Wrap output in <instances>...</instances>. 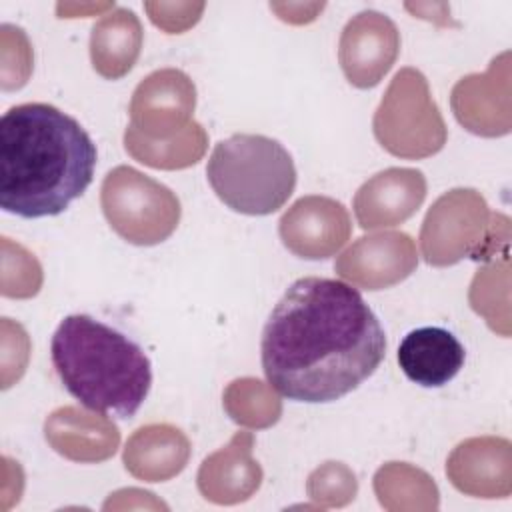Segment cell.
<instances>
[{
  "instance_id": "cell-1",
  "label": "cell",
  "mask_w": 512,
  "mask_h": 512,
  "mask_svg": "<svg viewBox=\"0 0 512 512\" xmlns=\"http://www.w3.org/2000/svg\"><path fill=\"white\" fill-rule=\"evenodd\" d=\"M386 356V334L362 294L306 276L272 308L260 342L268 384L282 396L324 404L356 390Z\"/></svg>"
},
{
  "instance_id": "cell-2",
  "label": "cell",
  "mask_w": 512,
  "mask_h": 512,
  "mask_svg": "<svg viewBox=\"0 0 512 512\" xmlns=\"http://www.w3.org/2000/svg\"><path fill=\"white\" fill-rule=\"evenodd\" d=\"M96 144L78 120L44 102L0 118V206L22 218L64 212L94 178Z\"/></svg>"
},
{
  "instance_id": "cell-3",
  "label": "cell",
  "mask_w": 512,
  "mask_h": 512,
  "mask_svg": "<svg viewBox=\"0 0 512 512\" xmlns=\"http://www.w3.org/2000/svg\"><path fill=\"white\" fill-rule=\"evenodd\" d=\"M50 356L62 386L94 412L132 418L152 386L144 350L88 314H70L58 324Z\"/></svg>"
},
{
  "instance_id": "cell-4",
  "label": "cell",
  "mask_w": 512,
  "mask_h": 512,
  "mask_svg": "<svg viewBox=\"0 0 512 512\" xmlns=\"http://www.w3.org/2000/svg\"><path fill=\"white\" fill-rule=\"evenodd\" d=\"M206 176L230 210L248 216L280 210L296 186L290 152L262 134H234L220 140L208 158Z\"/></svg>"
},
{
  "instance_id": "cell-5",
  "label": "cell",
  "mask_w": 512,
  "mask_h": 512,
  "mask_svg": "<svg viewBox=\"0 0 512 512\" xmlns=\"http://www.w3.org/2000/svg\"><path fill=\"white\" fill-rule=\"evenodd\" d=\"M372 128L386 152L408 160L440 152L448 138L428 80L416 68L396 72L374 114Z\"/></svg>"
},
{
  "instance_id": "cell-6",
  "label": "cell",
  "mask_w": 512,
  "mask_h": 512,
  "mask_svg": "<svg viewBox=\"0 0 512 512\" xmlns=\"http://www.w3.org/2000/svg\"><path fill=\"white\" fill-rule=\"evenodd\" d=\"M100 206L110 228L136 246L164 242L180 222L178 196L130 166H116L106 174Z\"/></svg>"
},
{
  "instance_id": "cell-7",
  "label": "cell",
  "mask_w": 512,
  "mask_h": 512,
  "mask_svg": "<svg viewBox=\"0 0 512 512\" xmlns=\"http://www.w3.org/2000/svg\"><path fill=\"white\" fill-rule=\"evenodd\" d=\"M488 206L470 188H456L440 196L428 210L422 230V256L432 266H450L470 256L490 258L492 246L486 234Z\"/></svg>"
},
{
  "instance_id": "cell-8",
  "label": "cell",
  "mask_w": 512,
  "mask_h": 512,
  "mask_svg": "<svg viewBox=\"0 0 512 512\" xmlns=\"http://www.w3.org/2000/svg\"><path fill=\"white\" fill-rule=\"evenodd\" d=\"M196 88L188 74L164 68L148 74L130 100V126L150 140H166L192 122Z\"/></svg>"
},
{
  "instance_id": "cell-9",
  "label": "cell",
  "mask_w": 512,
  "mask_h": 512,
  "mask_svg": "<svg viewBox=\"0 0 512 512\" xmlns=\"http://www.w3.org/2000/svg\"><path fill=\"white\" fill-rule=\"evenodd\" d=\"M400 52V32L382 12L362 10L340 34L338 60L346 80L356 88L376 86Z\"/></svg>"
},
{
  "instance_id": "cell-10",
  "label": "cell",
  "mask_w": 512,
  "mask_h": 512,
  "mask_svg": "<svg viewBox=\"0 0 512 512\" xmlns=\"http://www.w3.org/2000/svg\"><path fill=\"white\" fill-rule=\"evenodd\" d=\"M278 224L282 244L306 260L330 258L346 244L352 232L346 208L326 196L296 200Z\"/></svg>"
},
{
  "instance_id": "cell-11",
  "label": "cell",
  "mask_w": 512,
  "mask_h": 512,
  "mask_svg": "<svg viewBox=\"0 0 512 512\" xmlns=\"http://www.w3.org/2000/svg\"><path fill=\"white\" fill-rule=\"evenodd\" d=\"M416 264V246L408 234L378 232L358 238L334 262V270L354 286L382 290L408 278Z\"/></svg>"
},
{
  "instance_id": "cell-12",
  "label": "cell",
  "mask_w": 512,
  "mask_h": 512,
  "mask_svg": "<svg viewBox=\"0 0 512 512\" xmlns=\"http://www.w3.org/2000/svg\"><path fill=\"white\" fill-rule=\"evenodd\" d=\"M426 198V178L414 168H388L366 180L354 196L358 224L368 228L396 226L408 220Z\"/></svg>"
},
{
  "instance_id": "cell-13",
  "label": "cell",
  "mask_w": 512,
  "mask_h": 512,
  "mask_svg": "<svg viewBox=\"0 0 512 512\" xmlns=\"http://www.w3.org/2000/svg\"><path fill=\"white\" fill-rule=\"evenodd\" d=\"M464 346L446 328L424 326L408 332L398 346V364L408 380L438 388L448 384L464 366Z\"/></svg>"
},
{
  "instance_id": "cell-14",
  "label": "cell",
  "mask_w": 512,
  "mask_h": 512,
  "mask_svg": "<svg viewBox=\"0 0 512 512\" xmlns=\"http://www.w3.org/2000/svg\"><path fill=\"white\" fill-rule=\"evenodd\" d=\"M254 434L236 432L230 444L210 454L198 470V488L206 500L236 504L246 500L262 480L258 462L252 460Z\"/></svg>"
},
{
  "instance_id": "cell-15",
  "label": "cell",
  "mask_w": 512,
  "mask_h": 512,
  "mask_svg": "<svg viewBox=\"0 0 512 512\" xmlns=\"http://www.w3.org/2000/svg\"><path fill=\"white\" fill-rule=\"evenodd\" d=\"M44 436L58 454L76 462L106 460L120 442L116 424L74 406L54 410L44 422Z\"/></svg>"
},
{
  "instance_id": "cell-16",
  "label": "cell",
  "mask_w": 512,
  "mask_h": 512,
  "mask_svg": "<svg viewBox=\"0 0 512 512\" xmlns=\"http://www.w3.org/2000/svg\"><path fill=\"white\" fill-rule=\"evenodd\" d=\"M190 458V442L180 428L148 424L138 428L126 442V470L146 482H162L184 470Z\"/></svg>"
},
{
  "instance_id": "cell-17",
  "label": "cell",
  "mask_w": 512,
  "mask_h": 512,
  "mask_svg": "<svg viewBox=\"0 0 512 512\" xmlns=\"http://www.w3.org/2000/svg\"><path fill=\"white\" fill-rule=\"evenodd\" d=\"M142 24L128 8H114L92 26L90 60L94 70L106 80L126 76L142 50Z\"/></svg>"
},
{
  "instance_id": "cell-18",
  "label": "cell",
  "mask_w": 512,
  "mask_h": 512,
  "mask_svg": "<svg viewBox=\"0 0 512 512\" xmlns=\"http://www.w3.org/2000/svg\"><path fill=\"white\" fill-rule=\"evenodd\" d=\"M206 146L208 134L194 120L182 132L166 140H150L132 126L124 132L126 152L134 160L160 170H180L196 164L204 156Z\"/></svg>"
},
{
  "instance_id": "cell-19",
  "label": "cell",
  "mask_w": 512,
  "mask_h": 512,
  "mask_svg": "<svg viewBox=\"0 0 512 512\" xmlns=\"http://www.w3.org/2000/svg\"><path fill=\"white\" fill-rule=\"evenodd\" d=\"M508 448V440L500 438L466 440L450 454L446 474L460 492L494 498L496 490L488 478H494L496 456Z\"/></svg>"
},
{
  "instance_id": "cell-20",
  "label": "cell",
  "mask_w": 512,
  "mask_h": 512,
  "mask_svg": "<svg viewBox=\"0 0 512 512\" xmlns=\"http://www.w3.org/2000/svg\"><path fill=\"white\" fill-rule=\"evenodd\" d=\"M224 408L234 422L252 428L270 426L280 416L278 398L254 378L234 380L224 392Z\"/></svg>"
}]
</instances>
